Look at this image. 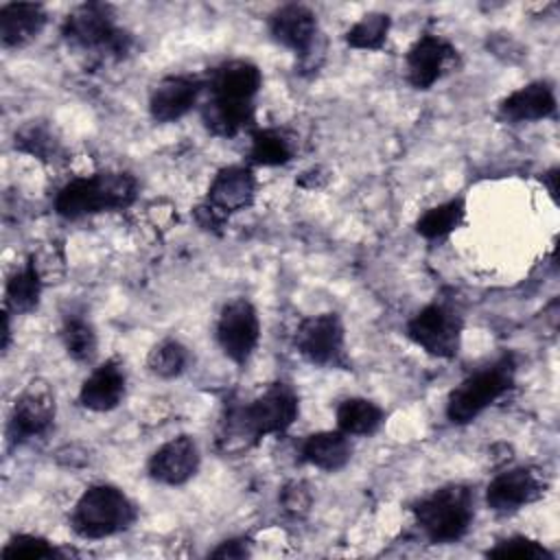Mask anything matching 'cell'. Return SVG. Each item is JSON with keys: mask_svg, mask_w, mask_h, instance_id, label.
Wrapping results in <instances>:
<instances>
[{"mask_svg": "<svg viewBox=\"0 0 560 560\" xmlns=\"http://www.w3.org/2000/svg\"><path fill=\"white\" fill-rule=\"evenodd\" d=\"M300 416V398L287 383L269 385L249 405L232 407L221 422L219 446L225 453L243 451L267 435L287 433Z\"/></svg>", "mask_w": 560, "mask_h": 560, "instance_id": "obj_1", "label": "cell"}, {"mask_svg": "<svg viewBox=\"0 0 560 560\" xmlns=\"http://www.w3.org/2000/svg\"><path fill=\"white\" fill-rule=\"evenodd\" d=\"M138 182L122 171H98L66 182L55 197V212L77 221L83 217L122 210L133 203Z\"/></svg>", "mask_w": 560, "mask_h": 560, "instance_id": "obj_2", "label": "cell"}, {"mask_svg": "<svg viewBox=\"0 0 560 560\" xmlns=\"http://www.w3.org/2000/svg\"><path fill=\"white\" fill-rule=\"evenodd\" d=\"M413 518L429 542H457L472 525L475 492L464 483L442 486L413 505Z\"/></svg>", "mask_w": 560, "mask_h": 560, "instance_id": "obj_3", "label": "cell"}, {"mask_svg": "<svg viewBox=\"0 0 560 560\" xmlns=\"http://www.w3.org/2000/svg\"><path fill=\"white\" fill-rule=\"evenodd\" d=\"M138 518L133 501L112 483H94L83 490L70 512V527L88 540L127 532Z\"/></svg>", "mask_w": 560, "mask_h": 560, "instance_id": "obj_4", "label": "cell"}, {"mask_svg": "<svg viewBox=\"0 0 560 560\" xmlns=\"http://www.w3.org/2000/svg\"><path fill=\"white\" fill-rule=\"evenodd\" d=\"M61 35L70 46L109 59H122L131 48V35L116 22L114 9L103 2L74 7L63 20Z\"/></svg>", "mask_w": 560, "mask_h": 560, "instance_id": "obj_5", "label": "cell"}, {"mask_svg": "<svg viewBox=\"0 0 560 560\" xmlns=\"http://www.w3.org/2000/svg\"><path fill=\"white\" fill-rule=\"evenodd\" d=\"M516 363L512 354H503L497 361L466 376L446 398V418L451 424H470L490 405H494L514 385Z\"/></svg>", "mask_w": 560, "mask_h": 560, "instance_id": "obj_6", "label": "cell"}, {"mask_svg": "<svg viewBox=\"0 0 560 560\" xmlns=\"http://www.w3.org/2000/svg\"><path fill=\"white\" fill-rule=\"evenodd\" d=\"M464 319L446 302H431L407 322V337L435 359H453L462 346Z\"/></svg>", "mask_w": 560, "mask_h": 560, "instance_id": "obj_7", "label": "cell"}, {"mask_svg": "<svg viewBox=\"0 0 560 560\" xmlns=\"http://www.w3.org/2000/svg\"><path fill=\"white\" fill-rule=\"evenodd\" d=\"M300 357L319 368H346V328L337 313L304 317L293 335Z\"/></svg>", "mask_w": 560, "mask_h": 560, "instance_id": "obj_8", "label": "cell"}, {"mask_svg": "<svg viewBox=\"0 0 560 560\" xmlns=\"http://www.w3.org/2000/svg\"><path fill=\"white\" fill-rule=\"evenodd\" d=\"M269 33L273 42L293 50L300 57L304 70H315L319 63L315 55L324 57V46L319 42L317 15L304 4H282L269 15Z\"/></svg>", "mask_w": 560, "mask_h": 560, "instance_id": "obj_9", "label": "cell"}, {"mask_svg": "<svg viewBox=\"0 0 560 560\" xmlns=\"http://www.w3.org/2000/svg\"><path fill=\"white\" fill-rule=\"evenodd\" d=\"M57 402L52 387L42 381L33 378L15 398L11 416H9V442L24 444L35 438H44L55 422Z\"/></svg>", "mask_w": 560, "mask_h": 560, "instance_id": "obj_10", "label": "cell"}, {"mask_svg": "<svg viewBox=\"0 0 560 560\" xmlns=\"http://www.w3.org/2000/svg\"><path fill=\"white\" fill-rule=\"evenodd\" d=\"M214 335L223 354L232 363L245 365L260 341V317L256 306L245 298L230 300L219 313Z\"/></svg>", "mask_w": 560, "mask_h": 560, "instance_id": "obj_11", "label": "cell"}, {"mask_svg": "<svg viewBox=\"0 0 560 560\" xmlns=\"http://www.w3.org/2000/svg\"><path fill=\"white\" fill-rule=\"evenodd\" d=\"M457 61L455 46L433 33L420 35L405 57L407 81L416 90L433 88L446 72L453 70Z\"/></svg>", "mask_w": 560, "mask_h": 560, "instance_id": "obj_12", "label": "cell"}, {"mask_svg": "<svg viewBox=\"0 0 560 560\" xmlns=\"http://www.w3.org/2000/svg\"><path fill=\"white\" fill-rule=\"evenodd\" d=\"M545 492V479L529 466H516L499 472L486 488V503L497 514H512Z\"/></svg>", "mask_w": 560, "mask_h": 560, "instance_id": "obj_13", "label": "cell"}, {"mask_svg": "<svg viewBox=\"0 0 560 560\" xmlns=\"http://www.w3.org/2000/svg\"><path fill=\"white\" fill-rule=\"evenodd\" d=\"M206 90V77L171 74L164 77L149 96V114L155 122H175L184 118Z\"/></svg>", "mask_w": 560, "mask_h": 560, "instance_id": "obj_14", "label": "cell"}, {"mask_svg": "<svg viewBox=\"0 0 560 560\" xmlns=\"http://www.w3.org/2000/svg\"><path fill=\"white\" fill-rule=\"evenodd\" d=\"M199 446L190 435H177L164 442L149 459L147 472L164 486H182L199 470Z\"/></svg>", "mask_w": 560, "mask_h": 560, "instance_id": "obj_15", "label": "cell"}, {"mask_svg": "<svg viewBox=\"0 0 560 560\" xmlns=\"http://www.w3.org/2000/svg\"><path fill=\"white\" fill-rule=\"evenodd\" d=\"M262 74L256 63L247 59H230L221 66L212 68L206 77V90L212 98L236 101V103H254L260 92Z\"/></svg>", "mask_w": 560, "mask_h": 560, "instance_id": "obj_16", "label": "cell"}, {"mask_svg": "<svg viewBox=\"0 0 560 560\" xmlns=\"http://www.w3.org/2000/svg\"><path fill=\"white\" fill-rule=\"evenodd\" d=\"M256 195V177L249 166H225L221 168L208 186L206 203L221 217H230L252 206Z\"/></svg>", "mask_w": 560, "mask_h": 560, "instance_id": "obj_17", "label": "cell"}, {"mask_svg": "<svg viewBox=\"0 0 560 560\" xmlns=\"http://www.w3.org/2000/svg\"><path fill=\"white\" fill-rule=\"evenodd\" d=\"M127 392V374L114 359L101 363L90 372L79 389V405L88 411H112L116 409Z\"/></svg>", "mask_w": 560, "mask_h": 560, "instance_id": "obj_18", "label": "cell"}, {"mask_svg": "<svg viewBox=\"0 0 560 560\" xmlns=\"http://www.w3.org/2000/svg\"><path fill=\"white\" fill-rule=\"evenodd\" d=\"M553 114L556 94L547 81H532L508 94L499 105V118L512 125L545 120Z\"/></svg>", "mask_w": 560, "mask_h": 560, "instance_id": "obj_19", "label": "cell"}, {"mask_svg": "<svg viewBox=\"0 0 560 560\" xmlns=\"http://www.w3.org/2000/svg\"><path fill=\"white\" fill-rule=\"evenodd\" d=\"M48 22L37 2H7L0 7V42L4 48H22L39 37Z\"/></svg>", "mask_w": 560, "mask_h": 560, "instance_id": "obj_20", "label": "cell"}, {"mask_svg": "<svg viewBox=\"0 0 560 560\" xmlns=\"http://www.w3.org/2000/svg\"><path fill=\"white\" fill-rule=\"evenodd\" d=\"M201 120L206 129L219 138H234L243 131H252L256 122V105L254 103H236L208 98L201 105Z\"/></svg>", "mask_w": 560, "mask_h": 560, "instance_id": "obj_21", "label": "cell"}, {"mask_svg": "<svg viewBox=\"0 0 560 560\" xmlns=\"http://www.w3.org/2000/svg\"><path fill=\"white\" fill-rule=\"evenodd\" d=\"M300 457H302V462H306L319 470H326V472L341 470L352 457L350 435H346L339 429L311 433L304 438V442L300 446Z\"/></svg>", "mask_w": 560, "mask_h": 560, "instance_id": "obj_22", "label": "cell"}, {"mask_svg": "<svg viewBox=\"0 0 560 560\" xmlns=\"http://www.w3.org/2000/svg\"><path fill=\"white\" fill-rule=\"evenodd\" d=\"M44 278L39 276L33 258L28 256V260L9 276L7 287H4V311L15 313V315H24L37 308L39 304V295L44 289Z\"/></svg>", "mask_w": 560, "mask_h": 560, "instance_id": "obj_23", "label": "cell"}, {"mask_svg": "<svg viewBox=\"0 0 560 560\" xmlns=\"http://www.w3.org/2000/svg\"><path fill=\"white\" fill-rule=\"evenodd\" d=\"M337 429L346 435H372L381 429L385 413L383 409L361 396H352L337 407Z\"/></svg>", "mask_w": 560, "mask_h": 560, "instance_id": "obj_24", "label": "cell"}, {"mask_svg": "<svg viewBox=\"0 0 560 560\" xmlns=\"http://www.w3.org/2000/svg\"><path fill=\"white\" fill-rule=\"evenodd\" d=\"M466 217L464 199H448L440 206H433L424 210L416 221V232L427 241H440L446 238L451 232H455Z\"/></svg>", "mask_w": 560, "mask_h": 560, "instance_id": "obj_25", "label": "cell"}, {"mask_svg": "<svg viewBox=\"0 0 560 560\" xmlns=\"http://www.w3.org/2000/svg\"><path fill=\"white\" fill-rule=\"evenodd\" d=\"M252 147H249V162L258 166H280L293 158L291 138L273 127L252 129L249 131Z\"/></svg>", "mask_w": 560, "mask_h": 560, "instance_id": "obj_26", "label": "cell"}, {"mask_svg": "<svg viewBox=\"0 0 560 560\" xmlns=\"http://www.w3.org/2000/svg\"><path fill=\"white\" fill-rule=\"evenodd\" d=\"M59 337H61V343L70 359H74L79 363H90L96 357L98 337L88 317L77 315V313L66 315Z\"/></svg>", "mask_w": 560, "mask_h": 560, "instance_id": "obj_27", "label": "cell"}, {"mask_svg": "<svg viewBox=\"0 0 560 560\" xmlns=\"http://www.w3.org/2000/svg\"><path fill=\"white\" fill-rule=\"evenodd\" d=\"M392 18L383 11L365 13L346 33V44L357 50H378L387 42Z\"/></svg>", "mask_w": 560, "mask_h": 560, "instance_id": "obj_28", "label": "cell"}, {"mask_svg": "<svg viewBox=\"0 0 560 560\" xmlns=\"http://www.w3.org/2000/svg\"><path fill=\"white\" fill-rule=\"evenodd\" d=\"M188 348L177 339H162L149 350L147 368L160 378H175L188 368Z\"/></svg>", "mask_w": 560, "mask_h": 560, "instance_id": "obj_29", "label": "cell"}, {"mask_svg": "<svg viewBox=\"0 0 560 560\" xmlns=\"http://www.w3.org/2000/svg\"><path fill=\"white\" fill-rule=\"evenodd\" d=\"M61 556L63 551L57 545L35 534H15L0 551L2 560H52Z\"/></svg>", "mask_w": 560, "mask_h": 560, "instance_id": "obj_30", "label": "cell"}, {"mask_svg": "<svg viewBox=\"0 0 560 560\" xmlns=\"http://www.w3.org/2000/svg\"><path fill=\"white\" fill-rule=\"evenodd\" d=\"M15 149L37 158V160H55L61 151L59 140L52 136V131L42 122H28L15 133Z\"/></svg>", "mask_w": 560, "mask_h": 560, "instance_id": "obj_31", "label": "cell"}, {"mask_svg": "<svg viewBox=\"0 0 560 560\" xmlns=\"http://www.w3.org/2000/svg\"><path fill=\"white\" fill-rule=\"evenodd\" d=\"M488 558H514V560H551L553 553L538 540L529 536H510L499 540L486 551Z\"/></svg>", "mask_w": 560, "mask_h": 560, "instance_id": "obj_32", "label": "cell"}, {"mask_svg": "<svg viewBox=\"0 0 560 560\" xmlns=\"http://www.w3.org/2000/svg\"><path fill=\"white\" fill-rule=\"evenodd\" d=\"M280 503H282L284 512H289L293 516H302L308 512V508L313 503V494L304 481H291L282 488Z\"/></svg>", "mask_w": 560, "mask_h": 560, "instance_id": "obj_33", "label": "cell"}, {"mask_svg": "<svg viewBox=\"0 0 560 560\" xmlns=\"http://www.w3.org/2000/svg\"><path fill=\"white\" fill-rule=\"evenodd\" d=\"M249 540L247 538H232L221 542L217 549L210 551L212 558H245L249 556Z\"/></svg>", "mask_w": 560, "mask_h": 560, "instance_id": "obj_34", "label": "cell"}]
</instances>
